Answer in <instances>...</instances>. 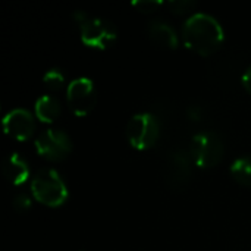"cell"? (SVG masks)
Masks as SVG:
<instances>
[{
    "instance_id": "6da1fadb",
    "label": "cell",
    "mask_w": 251,
    "mask_h": 251,
    "mask_svg": "<svg viewBox=\"0 0 251 251\" xmlns=\"http://www.w3.org/2000/svg\"><path fill=\"white\" fill-rule=\"evenodd\" d=\"M185 47L200 56L216 53L224 41V29L221 24L206 13L191 15L182 28Z\"/></svg>"
},
{
    "instance_id": "d6986e66",
    "label": "cell",
    "mask_w": 251,
    "mask_h": 251,
    "mask_svg": "<svg viewBox=\"0 0 251 251\" xmlns=\"http://www.w3.org/2000/svg\"><path fill=\"white\" fill-rule=\"evenodd\" d=\"M241 82H243V87L247 90V93L251 94V66L246 69V72H244V75L241 78Z\"/></svg>"
},
{
    "instance_id": "9a60e30c",
    "label": "cell",
    "mask_w": 251,
    "mask_h": 251,
    "mask_svg": "<svg viewBox=\"0 0 251 251\" xmlns=\"http://www.w3.org/2000/svg\"><path fill=\"white\" fill-rule=\"evenodd\" d=\"M169 9L175 15H184L187 12H191L196 7V3L191 0H172L168 3Z\"/></svg>"
},
{
    "instance_id": "5b68a950",
    "label": "cell",
    "mask_w": 251,
    "mask_h": 251,
    "mask_svg": "<svg viewBox=\"0 0 251 251\" xmlns=\"http://www.w3.org/2000/svg\"><path fill=\"white\" fill-rule=\"evenodd\" d=\"M81 41L91 49L106 50L109 49L118 37L116 28L104 19L100 18H88L82 24H79Z\"/></svg>"
},
{
    "instance_id": "ba28073f",
    "label": "cell",
    "mask_w": 251,
    "mask_h": 251,
    "mask_svg": "<svg viewBox=\"0 0 251 251\" xmlns=\"http://www.w3.org/2000/svg\"><path fill=\"white\" fill-rule=\"evenodd\" d=\"M191 156L182 149L171 151L166 159L165 179L166 184L174 190H182L191 179Z\"/></svg>"
},
{
    "instance_id": "7a4b0ae2",
    "label": "cell",
    "mask_w": 251,
    "mask_h": 251,
    "mask_svg": "<svg viewBox=\"0 0 251 251\" xmlns=\"http://www.w3.org/2000/svg\"><path fill=\"white\" fill-rule=\"evenodd\" d=\"M31 193L38 203L47 207H59L68 199L65 181L54 169L49 168L35 172L31 181Z\"/></svg>"
},
{
    "instance_id": "e0dca14e",
    "label": "cell",
    "mask_w": 251,
    "mask_h": 251,
    "mask_svg": "<svg viewBox=\"0 0 251 251\" xmlns=\"http://www.w3.org/2000/svg\"><path fill=\"white\" fill-rule=\"evenodd\" d=\"M13 209L18 212V213H25L31 209V199L25 194V193H21L18 196H15L13 199Z\"/></svg>"
},
{
    "instance_id": "7c38bea8",
    "label": "cell",
    "mask_w": 251,
    "mask_h": 251,
    "mask_svg": "<svg viewBox=\"0 0 251 251\" xmlns=\"http://www.w3.org/2000/svg\"><path fill=\"white\" fill-rule=\"evenodd\" d=\"M60 115V103L56 97L44 94L38 97L35 101V116L44 122V124H51L54 122Z\"/></svg>"
},
{
    "instance_id": "8992f818",
    "label": "cell",
    "mask_w": 251,
    "mask_h": 251,
    "mask_svg": "<svg viewBox=\"0 0 251 251\" xmlns=\"http://www.w3.org/2000/svg\"><path fill=\"white\" fill-rule=\"evenodd\" d=\"M37 153L50 162H59L69 156L72 150L71 138L60 129H46L35 140Z\"/></svg>"
},
{
    "instance_id": "5bb4252c",
    "label": "cell",
    "mask_w": 251,
    "mask_h": 251,
    "mask_svg": "<svg viewBox=\"0 0 251 251\" xmlns=\"http://www.w3.org/2000/svg\"><path fill=\"white\" fill-rule=\"evenodd\" d=\"M43 82L44 85L51 90V91H59L65 87V82H66V78H65V74L62 72V69L59 68H53L50 71H47L43 76Z\"/></svg>"
},
{
    "instance_id": "4fadbf2b",
    "label": "cell",
    "mask_w": 251,
    "mask_h": 251,
    "mask_svg": "<svg viewBox=\"0 0 251 251\" xmlns=\"http://www.w3.org/2000/svg\"><path fill=\"white\" fill-rule=\"evenodd\" d=\"M231 175L240 185L251 187V157H240L231 165Z\"/></svg>"
},
{
    "instance_id": "8fae6325",
    "label": "cell",
    "mask_w": 251,
    "mask_h": 251,
    "mask_svg": "<svg viewBox=\"0 0 251 251\" xmlns=\"http://www.w3.org/2000/svg\"><path fill=\"white\" fill-rule=\"evenodd\" d=\"M149 35L151 40H154L160 46H165L168 49H176L178 47V37H176L175 29L163 21L150 22Z\"/></svg>"
},
{
    "instance_id": "52a82bcc",
    "label": "cell",
    "mask_w": 251,
    "mask_h": 251,
    "mask_svg": "<svg viewBox=\"0 0 251 251\" xmlns=\"http://www.w3.org/2000/svg\"><path fill=\"white\" fill-rule=\"evenodd\" d=\"M66 99L74 115L84 118L96 106V88L90 78H76L68 85Z\"/></svg>"
},
{
    "instance_id": "30bf717a",
    "label": "cell",
    "mask_w": 251,
    "mask_h": 251,
    "mask_svg": "<svg viewBox=\"0 0 251 251\" xmlns=\"http://www.w3.org/2000/svg\"><path fill=\"white\" fill-rule=\"evenodd\" d=\"M1 172L4 175V178L13 185L24 184L29 176V168H28L26 162L18 153L10 154L4 160V163L1 166Z\"/></svg>"
},
{
    "instance_id": "277c9868",
    "label": "cell",
    "mask_w": 251,
    "mask_h": 251,
    "mask_svg": "<svg viewBox=\"0 0 251 251\" xmlns=\"http://www.w3.org/2000/svg\"><path fill=\"white\" fill-rule=\"evenodd\" d=\"M160 135V125L154 115L138 113L131 118L126 126V138L135 150L153 147Z\"/></svg>"
},
{
    "instance_id": "2e32d148",
    "label": "cell",
    "mask_w": 251,
    "mask_h": 251,
    "mask_svg": "<svg viewBox=\"0 0 251 251\" xmlns=\"http://www.w3.org/2000/svg\"><path fill=\"white\" fill-rule=\"evenodd\" d=\"M163 3L159 0H138V1H132V6L141 12V13H151L156 12Z\"/></svg>"
},
{
    "instance_id": "ac0fdd59",
    "label": "cell",
    "mask_w": 251,
    "mask_h": 251,
    "mask_svg": "<svg viewBox=\"0 0 251 251\" xmlns=\"http://www.w3.org/2000/svg\"><path fill=\"white\" fill-rule=\"evenodd\" d=\"M187 115H188V118H190L191 121H194V122H199V121L203 119V110H201L199 106H191V107H188Z\"/></svg>"
},
{
    "instance_id": "3957f363",
    "label": "cell",
    "mask_w": 251,
    "mask_h": 251,
    "mask_svg": "<svg viewBox=\"0 0 251 251\" xmlns=\"http://www.w3.org/2000/svg\"><path fill=\"white\" fill-rule=\"evenodd\" d=\"M193 162L201 169L215 168L224 157V144L215 132H200L191 138L188 150Z\"/></svg>"
},
{
    "instance_id": "9c48e42d",
    "label": "cell",
    "mask_w": 251,
    "mask_h": 251,
    "mask_svg": "<svg viewBox=\"0 0 251 251\" xmlns=\"http://www.w3.org/2000/svg\"><path fill=\"white\" fill-rule=\"evenodd\" d=\"M3 129L10 138L26 141L34 134V118L25 109H15L3 118Z\"/></svg>"
}]
</instances>
